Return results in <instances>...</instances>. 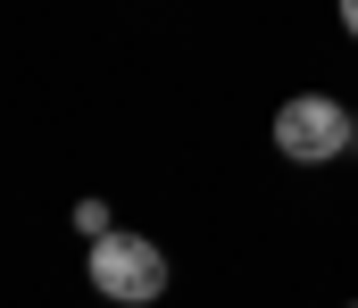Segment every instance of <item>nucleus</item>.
<instances>
[{"instance_id": "f257e3e1", "label": "nucleus", "mask_w": 358, "mask_h": 308, "mask_svg": "<svg viewBox=\"0 0 358 308\" xmlns=\"http://www.w3.org/2000/svg\"><path fill=\"white\" fill-rule=\"evenodd\" d=\"M84 275H92V292L108 308H150L167 292V250L142 242V233H100L92 258H84Z\"/></svg>"}, {"instance_id": "f03ea898", "label": "nucleus", "mask_w": 358, "mask_h": 308, "mask_svg": "<svg viewBox=\"0 0 358 308\" xmlns=\"http://www.w3.org/2000/svg\"><path fill=\"white\" fill-rule=\"evenodd\" d=\"M350 125L358 117L334 92H292V101L275 108V150L292 167H325V159H350Z\"/></svg>"}, {"instance_id": "7ed1b4c3", "label": "nucleus", "mask_w": 358, "mask_h": 308, "mask_svg": "<svg viewBox=\"0 0 358 308\" xmlns=\"http://www.w3.org/2000/svg\"><path fill=\"white\" fill-rule=\"evenodd\" d=\"M76 225H84V242H100V233H117V225H108V200H76Z\"/></svg>"}, {"instance_id": "20e7f679", "label": "nucleus", "mask_w": 358, "mask_h": 308, "mask_svg": "<svg viewBox=\"0 0 358 308\" xmlns=\"http://www.w3.org/2000/svg\"><path fill=\"white\" fill-rule=\"evenodd\" d=\"M342 25H350V34H358V0H342Z\"/></svg>"}, {"instance_id": "39448f33", "label": "nucleus", "mask_w": 358, "mask_h": 308, "mask_svg": "<svg viewBox=\"0 0 358 308\" xmlns=\"http://www.w3.org/2000/svg\"><path fill=\"white\" fill-rule=\"evenodd\" d=\"M350 308H358V300H350Z\"/></svg>"}]
</instances>
